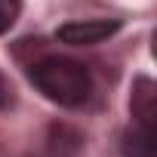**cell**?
I'll return each mask as SVG.
<instances>
[{
    "label": "cell",
    "instance_id": "1",
    "mask_svg": "<svg viewBox=\"0 0 157 157\" xmlns=\"http://www.w3.org/2000/svg\"><path fill=\"white\" fill-rule=\"evenodd\" d=\"M31 83L56 105L62 108H80L93 93V77L86 65L65 59V56H46L28 68Z\"/></svg>",
    "mask_w": 157,
    "mask_h": 157
},
{
    "label": "cell",
    "instance_id": "2",
    "mask_svg": "<svg viewBox=\"0 0 157 157\" xmlns=\"http://www.w3.org/2000/svg\"><path fill=\"white\" fill-rule=\"evenodd\" d=\"M120 31L117 19H83V22H68L56 31V37L68 46H93Z\"/></svg>",
    "mask_w": 157,
    "mask_h": 157
},
{
    "label": "cell",
    "instance_id": "3",
    "mask_svg": "<svg viewBox=\"0 0 157 157\" xmlns=\"http://www.w3.org/2000/svg\"><path fill=\"white\" fill-rule=\"evenodd\" d=\"M129 111H132L136 126L157 129V83L151 80V77H136L132 80Z\"/></svg>",
    "mask_w": 157,
    "mask_h": 157
},
{
    "label": "cell",
    "instance_id": "4",
    "mask_svg": "<svg viewBox=\"0 0 157 157\" xmlns=\"http://www.w3.org/2000/svg\"><path fill=\"white\" fill-rule=\"evenodd\" d=\"M123 154L126 157H157V129L132 126L123 136Z\"/></svg>",
    "mask_w": 157,
    "mask_h": 157
},
{
    "label": "cell",
    "instance_id": "5",
    "mask_svg": "<svg viewBox=\"0 0 157 157\" xmlns=\"http://www.w3.org/2000/svg\"><path fill=\"white\" fill-rule=\"evenodd\" d=\"M83 139L71 126H49V157H74Z\"/></svg>",
    "mask_w": 157,
    "mask_h": 157
},
{
    "label": "cell",
    "instance_id": "6",
    "mask_svg": "<svg viewBox=\"0 0 157 157\" xmlns=\"http://www.w3.org/2000/svg\"><path fill=\"white\" fill-rule=\"evenodd\" d=\"M22 13V0H0V34H6Z\"/></svg>",
    "mask_w": 157,
    "mask_h": 157
},
{
    "label": "cell",
    "instance_id": "7",
    "mask_svg": "<svg viewBox=\"0 0 157 157\" xmlns=\"http://www.w3.org/2000/svg\"><path fill=\"white\" fill-rule=\"evenodd\" d=\"M13 105H16V90H13V83L6 77L0 74V111H10Z\"/></svg>",
    "mask_w": 157,
    "mask_h": 157
},
{
    "label": "cell",
    "instance_id": "8",
    "mask_svg": "<svg viewBox=\"0 0 157 157\" xmlns=\"http://www.w3.org/2000/svg\"><path fill=\"white\" fill-rule=\"evenodd\" d=\"M0 157H6V154H3V148H0Z\"/></svg>",
    "mask_w": 157,
    "mask_h": 157
}]
</instances>
